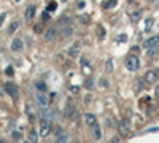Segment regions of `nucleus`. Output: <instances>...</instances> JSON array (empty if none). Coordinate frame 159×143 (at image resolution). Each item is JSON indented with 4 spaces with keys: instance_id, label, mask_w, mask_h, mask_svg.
<instances>
[{
    "instance_id": "f8f14e48",
    "label": "nucleus",
    "mask_w": 159,
    "mask_h": 143,
    "mask_svg": "<svg viewBox=\"0 0 159 143\" xmlns=\"http://www.w3.org/2000/svg\"><path fill=\"white\" fill-rule=\"evenodd\" d=\"M18 27H19V21H18V19H15V21H11V24H10V27H8V34H15V32L18 30Z\"/></svg>"
},
{
    "instance_id": "5701e85b",
    "label": "nucleus",
    "mask_w": 159,
    "mask_h": 143,
    "mask_svg": "<svg viewBox=\"0 0 159 143\" xmlns=\"http://www.w3.org/2000/svg\"><path fill=\"white\" fill-rule=\"evenodd\" d=\"M153 19H147V22H145V29H147V32L148 30H151V27H153Z\"/></svg>"
},
{
    "instance_id": "ea45409f",
    "label": "nucleus",
    "mask_w": 159,
    "mask_h": 143,
    "mask_svg": "<svg viewBox=\"0 0 159 143\" xmlns=\"http://www.w3.org/2000/svg\"><path fill=\"white\" fill-rule=\"evenodd\" d=\"M157 76H159V70H157Z\"/></svg>"
},
{
    "instance_id": "c756f323",
    "label": "nucleus",
    "mask_w": 159,
    "mask_h": 143,
    "mask_svg": "<svg viewBox=\"0 0 159 143\" xmlns=\"http://www.w3.org/2000/svg\"><path fill=\"white\" fill-rule=\"evenodd\" d=\"M34 30H35L37 34H40V32H42V25H40V24H37L35 27H34Z\"/></svg>"
},
{
    "instance_id": "c85d7f7f",
    "label": "nucleus",
    "mask_w": 159,
    "mask_h": 143,
    "mask_svg": "<svg viewBox=\"0 0 159 143\" xmlns=\"http://www.w3.org/2000/svg\"><path fill=\"white\" fill-rule=\"evenodd\" d=\"M5 73H7V75H10V76H11V75H13V73H15V72H13V67H7V70H5Z\"/></svg>"
},
{
    "instance_id": "ddd939ff",
    "label": "nucleus",
    "mask_w": 159,
    "mask_h": 143,
    "mask_svg": "<svg viewBox=\"0 0 159 143\" xmlns=\"http://www.w3.org/2000/svg\"><path fill=\"white\" fill-rule=\"evenodd\" d=\"M92 134H94V138H96V140H100V138H102L100 127H99L97 124H94V126H92Z\"/></svg>"
},
{
    "instance_id": "6ab92c4d",
    "label": "nucleus",
    "mask_w": 159,
    "mask_h": 143,
    "mask_svg": "<svg viewBox=\"0 0 159 143\" xmlns=\"http://www.w3.org/2000/svg\"><path fill=\"white\" fill-rule=\"evenodd\" d=\"M72 34H73V29H72V27H65V29L62 30V37H64V38H67V37H70Z\"/></svg>"
},
{
    "instance_id": "0eeeda50",
    "label": "nucleus",
    "mask_w": 159,
    "mask_h": 143,
    "mask_svg": "<svg viewBox=\"0 0 159 143\" xmlns=\"http://www.w3.org/2000/svg\"><path fill=\"white\" fill-rule=\"evenodd\" d=\"M119 134L121 135H129L130 134V126H129V121H123L121 124H119Z\"/></svg>"
},
{
    "instance_id": "20e7f679",
    "label": "nucleus",
    "mask_w": 159,
    "mask_h": 143,
    "mask_svg": "<svg viewBox=\"0 0 159 143\" xmlns=\"http://www.w3.org/2000/svg\"><path fill=\"white\" fill-rule=\"evenodd\" d=\"M143 46L147 49H151V48H157L159 46V35H154L151 38H148V40H145Z\"/></svg>"
},
{
    "instance_id": "1a4fd4ad",
    "label": "nucleus",
    "mask_w": 159,
    "mask_h": 143,
    "mask_svg": "<svg viewBox=\"0 0 159 143\" xmlns=\"http://www.w3.org/2000/svg\"><path fill=\"white\" fill-rule=\"evenodd\" d=\"M24 48V43L21 38H15V40L11 42V51H21Z\"/></svg>"
},
{
    "instance_id": "aec40b11",
    "label": "nucleus",
    "mask_w": 159,
    "mask_h": 143,
    "mask_svg": "<svg viewBox=\"0 0 159 143\" xmlns=\"http://www.w3.org/2000/svg\"><path fill=\"white\" fill-rule=\"evenodd\" d=\"M140 16H142V11H140V10H139V11H134V13H130V19H132V21H137Z\"/></svg>"
},
{
    "instance_id": "f03ea898",
    "label": "nucleus",
    "mask_w": 159,
    "mask_h": 143,
    "mask_svg": "<svg viewBox=\"0 0 159 143\" xmlns=\"http://www.w3.org/2000/svg\"><path fill=\"white\" fill-rule=\"evenodd\" d=\"M5 91L10 94L11 99L16 100V99L19 97V89H18V86H16L15 83H7V84H5Z\"/></svg>"
},
{
    "instance_id": "c9c22d12",
    "label": "nucleus",
    "mask_w": 159,
    "mask_h": 143,
    "mask_svg": "<svg viewBox=\"0 0 159 143\" xmlns=\"http://www.w3.org/2000/svg\"><path fill=\"white\" fill-rule=\"evenodd\" d=\"M156 97H159V84L156 86Z\"/></svg>"
},
{
    "instance_id": "b1692460",
    "label": "nucleus",
    "mask_w": 159,
    "mask_h": 143,
    "mask_svg": "<svg viewBox=\"0 0 159 143\" xmlns=\"http://www.w3.org/2000/svg\"><path fill=\"white\" fill-rule=\"evenodd\" d=\"M37 89H38V91H46V84L40 81V83H37Z\"/></svg>"
},
{
    "instance_id": "f257e3e1",
    "label": "nucleus",
    "mask_w": 159,
    "mask_h": 143,
    "mask_svg": "<svg viewBox=\"0 0 159 143\" xmlns=\"http://www.w3.org/2000/svg\"><path fill=\"white\" fill-rule=\"evenodd\" d=\"M124 64H126V69H127V70H130V72H137L139 67H140V59H139L137 56H134V54H130V56L126 57Z\"/></svg>"
},
{
    "instance_id": "4468645a",
    "label": "nucleus",
    "mask_w": 159,
    "mask_h": 143,
    "mask_svg": "<svg viewBox=\"0 0 159 143\" xmlns=\"http://www.w3.org/2000/svg\"><path fill=\"white\" fill-rule=\"evenodd\" d=\"M159 54V46L157 48H151V49H147V56L150 57V59H154L156 56Z\"/></svg>"
},
{
    "instance_id": "423d86ee",
    "label": "nucleus",
    "mask_w": 159,
    "mask_h": 143,
    "mask_svg": "<svg viewBox=\"0 0 159 143\" xmlns=\"http://www.w3.org/2000/svg\"><path fill=\"white\" fill-rule=\"evenodd\" d=\"M56 37H57V29H56V27H49V29L45 32V40H46V42H52Z\"/></svg>"
},
{
    "instance_id": "6e6552de",
    "label": "nucleus",
    "mask_w": 159,
    "mask_h": 143,
    "mask_svg": "<svg viewBox=\"0 0 159 143\" xmlns=\"http://www.w3.org/2000/svg\"><path fill=\"white\" fill-rule=\"evenodd\" d=\"M35 8H37L35 5H29L27 8H25V19H27V21H32V19H34L35 13H37Z\"/></svg>"
},
{
    "instance_id": "cd10ccee",
    "label": "nucleus",
    "mask_w": 159,
    "mask_h": 143,
    "mask_svg": "<svg viewBox=\"0 0 159 143\" xmlns=\"http://www.w3.org/2000/svg\"><path fill=\"white\" fill-rule=\"evenodd\" d=\"M105 67H107V72H111V69H113V64H111V60H108Z\"/></svg>"
},
{
    "instance_id": "a878e982",
    "label": "nucleus",
    "mask_w": 159,
    "mask_h": 143,
    "mask_svg": "<svg viewBox=\"0 0 159 143\" xmlns=\"http://www.w3.org/2000/svg\"><path fill=\"white\" fill-rule=\"evenodd\" d=\"M73 113H75L73 107H72V108H70V107H67V118H70V116H73Z\"/></svg>"
},
{
    "instance_id": "4c0bfd02",
    "label": "nucleus",
    "mask_w": 159,
    "mask_h": 143,
    "mask_svg": "<svg viewBox=\"0 0 159 143\" xmlns=\"http://www.w3.org/2000/svg\"><path fill=\"white\" fill-rule=\"evenodd\" d=\"M0 143H5V141H3V140H2V138H0Z\"/></svg>"
},
{
    "instance_id": "7ed1b4c3",
    "label": "nucleus",
    "mask_w": 159,
    "mask_h": 143,
    "mask_svg": "<svg viewBox=\"0 0 159 143\" xmlns=\"http://www.w3.org/2000/svg\"><path fill=\"white\" fill-rule=\"evenodd\" d=\"M51 121L49 119H42V123H40V135L42 137H46V135H49V132H51Z\"/></svg>"
},
{
    "instance_id": "2f4dec72",
    "label": "nucleus",
    "mask_w": 159,
    "mask_h": 143,
    "mask_svg": "<svg viewBox=\"0 0 159 143\" xmlns=\"http://www.w3.org/2000/svg\"><path fill=\"white\" fill-rule=\"evenodd\" d=\"M42 18H43V21H48V19H49V15H48V13L45 11V13H43V16H42Z\"/></svg>"
},
{
    "instance_id": "58836bf2",
    "label": "nucleus",
    "mask_w": 159,
    "mask_h": 143,
    "mask_svg": "<svg viewBox=\"0 0 159 143\" xmlns=\"http://www.w3.org/2000/svg\"><path fill=\"white\" fill-rule=\"evenodd\" d=\"M56 143H64V141H62V140H61V141H56Z\"/></svg>"
},
{
    "instance_id": "9d476101",
    "label": "nucleus",
    "mask_w": 159,
    "mask_h": 143,
    "mask_svg": "<svg viewBox=\"0 0 159 143\" xmlns=\"http://www.w3.org/2000/svg\"><path fill=\"white\" fill-rule=\"evenodd\" d=\"M83 119H84V124L89 126V127H92V126L97 123V121H96V116H94V114H91V113H86Z\"/></svg>"
},
{
    "instance_id": "473e14b6",
    "label": "nucleus",
    "mask_w": 159,
    "mask_h": 143,
    "mask_svg": "<svg viewBox=\"0 0 159 143\" xmlns=\"http://www.w3.org/2000/svg\"><path fill=\"white\" fill-rule=\"evenodd\" d=\"M67 22H69V18H65V16H64V18L61 19V24H67Z\"/></svg>"
},
{
    "instance_id": "2eb2a0df",
    "label": "nucleus",
    "mask_w": 159,
    "mask_h": 143,
    "mask_svg": "<svg viewBox=\"0 0 159 143\" xmlns=\"http://www.w3.org/2000/svg\"><path fill=\"white\" fill-rule=\"evenodd\" d=\"M78 53H80V45H78V43H75V45L69 49V54H70L72 57H76V56H78Z\"/></svg>"
},
{
    "instance_id": "393cba45",
    "label": "nucleus",
    "mask_w": 159,
    "mask_h": 143,
    "mask_svg": "<svg viewBox=\"0 0 159 143\" xmlns=\"http://www.w3.org/2000/svg\"><path fill=\"white\" fill-rule=\"evenodd\" d=\"M78 19H80V22H81V24H88L89 22V18L88 16H80Z\"/></svg>"
},
{
    "instance_id": "a211bd4d",
    "label": "nucleus",
    "mask_w": 159,
    "mask_h": 143,
    "mask_svg": "<svg viewBox=\"0 0 159 143\" xmlns=\"http://www.w3.org/2000/svg\"><path fill=\"white\" fill-rule=\"evenodd\" d=\"M105 10H108V8H113V7H116V0H108V2H105L103 5H102Z\"/></svg>"
},
{
    "instance_id": "f3484780",
    "label": "nucleus",
    "mask_w": 159,
    "mask_h": 143,
    "mask_svg": "<svg viewBox=\"0 0 159 143\" xmlns=\"http://www.w3.org/2000/svg\"><path fill=\"white\" fill-rule=\"evenodd\" d=\"M37 140H38V134L35 131H30L29 132V143H37Z\"/></svg>"
},
{
    "instance_id": "4be33fe9",
    "label": "nucleus",
    "mask_w": 159,
    "mask_h": 143,
    "mask_svg": "<svg viewBox=\"0 0 159 143\" xmlns=\"http://www.w3.org/2000/svg\"><path fill=\"white\" fill-rule=\"evenodd\" d=\"M84 86H86L88 89H92V87H94V80H92V78H88L86 83H84Z\"/></svg>"
},
{
    "instance_id": "e433bc0d",
    "label": "nucleus",
    "mask_w": 159,
    "mask_h": 143,
    "mask_svg": "<svg viewBox=\"0 0 159 143\" xmlns=\"http://www.w3.org/2000/svg\"><path fill=\"white\" fill-rule=\"evenodd\" d=\"M150 2H159V0H150Z\"/></svg>"
},
{
    "instance_id": "412c9836",
    "label": "nucleus",
    "mask_w": 159,
    "mask_h": 143,
    "mask_svg": "<svg viewBox=\"0 0 159 143\" xmlns=\"http://www.w3.org/2000/svg\"><path fill=\"white\" fill-rule=\"evenodd\" d=\"M97 30H99V38L103 40V38H105V29L102 27V25H97Z\"/></svg>"
},
{
    "instance_id": "7c9ffc66",
    "label": "nucleus",
    "mask_w": 159,
    "mask_h": 143,
    "mask_svg": "<svg viewBox=\"0 0 159 143\" xmlns=\"http://www.w3.org/2000/svg\"><path fill=\"white\" fill-rule=\"evenodd\" d=\"M13 138L15 140H19L21 137H19V132H13Z\"/></svg>"
},
{
    "instance_id": "a19ab883",
    "label": "nucleus",
    "mask_w": 159,
    "mask_h": 143,
    "mask_svg": "<svg viewBox=\"0 0 159 143\" xmlns=\"http://www.w3.org/2000/svg\"><path fill=\"white\" fill-rule=\"evenodd\" d=\"M15 2H19V0H15Z\"/></svg>"
},
{
    "instance_id": "dca6fc26",
    "label": "nucleus",
    "mask_w": 159,
    "mask_h": 143,
    "mask_svg": "<svg viewBox=\"0 0 159 143\" xmlns=\"http://www.w3.org/2000/svg\"><path fill=\"white\" fill-rule=\"evenodd\" d=\"M145 83H147V81H145L143 78H139V80L135 81V91H142L145 87Z\"/></svg>"
},
{
    "instance_id": "72a5a7b5",
    "label": "nucleus",
    "mask_w": 159,
    "mask_h": 143,
    "mask_svg": "<svg viewBox=\"0 0 159 143\" xmlns=\"http://www.w3.org/2000/svg\"><path fill=\"white\" fill-rule=\"evenodd\" d=\"M5 16H7V15H5V13H3V15H0V24H2V22H3V19H5Z\"/></svg>"
},
{
    "instance_id": "bb28decb",
    "label": "nucleus",
    "mask_w": 159,
    "mask_h": 143,
    "mask_svg": "<svg viewBox=\"0 0 159 143\" xmlns=\"http://www.w3.org/2000/svg\"><path fill=\"white\" fill-rule=\"evenodd\" d=\"M48 10H49V11H54V10H56V2H51L49 7H48Z\"/></svg>"
},
{
    "instance_id": "9b49d317",
    "label": "nucleus",
    "mask_w": 159,
    "mask_h": 143,
    "mask_svg": "<svg viewBox=\"0 0 159 143\" xmlns=\"http://www.w3.org/2000/svg\"><path fill=\"white\" fill-rule=\"evenodd\" d=\"M37 100H38V103H40V107L42 108H48V97H45L43 94H37Z\"/></svg>"
},
{
    "instance_id": "f704fd0d",
    "label": "nucleus",
    "mask_w": 159,
    "mask_h": 143,
    "mask_svg": "<svg viewBox=\"0 0 159 143\" xmlns=\"http://www.w3.org/2000/svg\"><path fill=\"white\" fill-rule=\"evenodd\" d=\"M132 53H135V54H137V53H139V48H137V46H134V48H132Z\"/></svg>"
},
{
    "instance_id": "39448f33",
    "label": "nucleus",
    "mask_w": 159,
    "mask_h": 143,
    "mask_svg": "<svg viewBox=\"0 0 159 143\" xmlns=\"http://www.w3.org/2000/svg\"><path fill=\"white\" fill-rule=\"evenodd\" d=\"M145 81H147V84H153L156 80H157V72L154 70H148L147 73H145V78H143Z\"/></svg>"
}]
</instances>
